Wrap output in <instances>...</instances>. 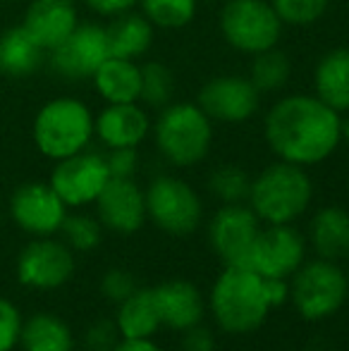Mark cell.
<instances>
[{
  "label": "cell",
  "mask_w": 349,
  "mask_h": 351,
  "mask_svg": "<svg viewBox=\"0 0 349 351\" xmlns=\"http://www.w3.org/2000/svg\"><path fill=\"white\" fill-rule=\"evenodd\" d=\"M263 136L278 160L318 165L342 143V115L316 93H289L265 112Z\"/></svg>",
  "instance_id": "obj_1"
},
{
  "label": "cell",
  "mask_w": 349,
  "mask_h": 351,
  "mask_svg": "<svg viewBox=\"0 0 349 351\" xmlns=\"http://www.w3.org/2000/svg\"><path fill=\"white\" fill-rule=\"evenodd\" d=\"M270 308L273 306L265 294V278L252 268L228 265L210 289V311L225 332H254L268 318Z\"/></svg>",
  "instance_id": "obj_2"
},
{
  "label": "cell",
  "mask_w": 349,
  "mask_h": 351,
  "mask_svg": "<svg viewBox=\"0 0 349 351\" xmlns=\"http://www.w3.org/2000/svg\"><path fill=\"white\" fill-rule=\"evenodd\" d=\"M313 184L306 167L278 160L252 180L249 206L268 225H289L311 206Z\"/></svg>",
  "instance_id": "obj_3"
},
{
  "label": "cell",
  "mask_w": 349,
  "mask_h": 351,
  "mask_svg": "<svg viewBox=\"0 0 349 351\" xmlns=\"http://www.w3.org/2000/svg\"><path fill=\"white\" fill-rule=\"evenodd\" d=\"M156 148L177 167L201 162L213 143V120L196 103H170L151 125Z\"/></svg>",
  "instance_id": "obj_4"
},
{
  "label": "cell",
  "mask_w": 349,
  "mask_h": 351,
  "mask_svg": "<svg viewBox=\"0 0 349 351\" xmlns=\"http://www.w3.org/2000/svg\"><path fill=\"white\" fill-rule=\"evenodd\" d=\"M32 134L43 156L62 160L88 148L93 139V112L80 98L58 96L38 108Z\"/></svg>",
  "instance_id": "obj_5"
},
{
  "label": "cell",
  "mask_w": 349,
  "mask_h": 351,
  "mask_svg": "<svg viewBox=\"0 0 349 351\" xmlns=\"http://www.w3.org/2000/svg\"><path fill=\"white\" fill-rule=\"evenodd\" d=\"M218 27L230 48L256 56L278 46L285 24L270 0H228L220 10Z\"/></svg>",
  "instance_id": "obj_6"
},
{
  "label": "cell",
  "mask_w": 349,
  "mask_h": 351,
  "mask_svg": "<svg viewBox=\"0 0 349 351\" xmlns=\"http://www.w3.org/2000/svg\"><path fill=\"white\" fill-rule=\"evenodd\" d=\"M289 287L299 315L306 320H326L345 304L349 280L333 261H311L297 270Z\"/></svg>",
  "instance_id": "obj_7"
},
{
  "label": "cell",
  "mask_w": 349,
  "mask_h": 351,
  "mask_svg": "<svg viewBox=\"0 0 349 351\" xmlns=\"http://www.w3.org/2000/svg\"><path fill=\"white\" fill-rule=\"evenodd\" d=\"M146 217L154 220L156 227L175 237H184L199 227L201 201L199 194L184 180L173 175H160L144 191Z\"/></svg>",
  "instance_id": "obj_8"
},
{
  "label": "cell",
  "mask_w": 349,
  "mask_h": 351,
  "mask_svg": "<svg viewBox=\"0 0 349 351\" xmlns=\"http://www.w3.org/2000/svg\"><path fill=\"white\" fill-rule=\"evenodd\" d=\"M196 106L213 122L242 125L256 115L261 106V93L244 74H218L199 88Z\"/></svg>",
  "instance_id": "obj_9"
},
{
  "label": "cell",
  "mask_w": 349,
  "mask_h": 351,
  "mask_svg": "<svg viewBox=\"0 0 349 351\" xmlns=\"http://www.w3.org/2000/svg\"><path fill=\"white\" fill-rule=\"evenodd\" d=\"M110 58L108 34L103 24L80 22L77 29L48 53L51 70L65 82H84Z\"/></svg>",
  "instance_id": "obj_10"
},
{
  "label": "cell",
  "mask_w": 349,
  "mask_h": 351,
  "mask_svg": "<svg viewBox=\"0 0 349 351\" xmlns=\"http://www.w3.org/2000/svg\"><path fill=\"white\" fill-rule=\"evenodd\" d=\"M261 232V220L244 204H225L208 225V241L223 258L225 268H249L254 241Z\"/></svg>",
  "instance_id": "obj_11"
},
{
  "label": "cell",
  "mask_w": 349,
  "mask_h": 351,
  "mask_svg": "<svg viewBox=\"0 0 349 351\" xmlns=\"http://www.w3.org/2000/svg\"><path fill=\"white\" fill-rule=\"evenodd\" d=\"M110 180V172L106 165V156L96 151H80L70 158L56 160L48 184L56 189V194L65 201L67 208L93 204L103 186Z\"/></svg>",
  "instance_id": "obj_12"
},
{
  "label": "cell",
  "mask_w": 349,
  "mask_h": 351,
  "mask_svg": "<svg viewBox=\"0 0 349 351\" xmlns=\"http://www.w3.org/2000/svg\"><path fill=\"white\" fill-rule=\"evenodd\" d=\"M306 244L292 225H268L254 241L249 268L261 278H292L304 265Z\"/></svg>",
  "instance_id": "obj_13"
},
{
  "label": "cell",
  "mask_w": 349,
  "mask_h": 351,
  "mask_svg": "<svg viewBox=\"0 0 349 351\" xmlns=\"http://www.w3.org/2000/svg\"><path fill=\"white\" fill-rule=\"evenodd\" d=\"M75 273V258L67 244L56 239L32 241L17 258V278L32 289H58Z\"/></svg>",
  "instance_id": "obj_14"
},
{
  "label": "cell",
  "mask_w": 349,
  "mask_h": 351,
  "mask_svg": "<svg viewBox=\"0 0 349 351\" xmlns=\"http://www.w3.org/2000/svg\"><path fill=\"white\" fill-rule=\"evenodd\" d=\"M10 215L24 232L36 237H51L60 232L67 206L46 182H27L17 186L10 199Z\"/></svg>",
  "instance_id": "obj_15"
},
{
  "label": "cell",
  "mask_w": 349,
  "mask_h": 351,
  "mask_svg": "<svg viewBox=\"0 0 349 351\" xmlns=\"http://www.w3.org/2000/svg\"><path fill=\"white\" fill-rule=\"evenodd\" d=\"M93 204L101 225L117 234H134L146 220V196L134 180L110 177Z\"/></svg>",
  "instance_id": "obj_16"
},
{
  "label": "cell",
  "mask_w": 349,
  "mask_h": 351,
  "mask_svg": "<svg viewBox=\"0 0 349 351\" xmlns=\"http://www.w3.org/2000/svg\"><path fill=\"white\" fill-rule=\"evenodd\" d=\"M151 117L141 103H106L93 115V136L106 148H136L151 134Z\"/></svg>",
  "instance_id": "obj_17"
},
{
  "label": "cell",
  "mask_w": 349,
  "mask_h": 351,
  "mask_svg": "<svg viewBox=\"0 0 349 351\" xmlns=\"http://www.w3.org/2000/svg\"><path fill=\"white\" fill-rule=\"evenodd\" d=\"M80 12L75 0H29L22 19V27L46 53L60 46L75 32Z\"/></svg>",
  "instance_id": "obj_18"
},
{
  "label": "cell",
  "mask_w": 349,
  "mask_h": 351,
  "mask_svg": "<svg viewBox=\"0 0 349 351\" xmlns=\"http://www.w3.org/2000/svg\"><path fill=\"white\" fill-rule=\"evenodd\" d=\"M154 299L158 306L160 323L170 330L184 332L204 318V296L186 280H168L154 287Z\"/></svg>",
  "instance_id": "obj_19"
},
{
  "label": "cell",
  "mask_w": 349,
  "mask_h": 351,
  "mask_svg": "<svg viewBox=\"0 0 349 351\" xmlns=\"http://www.w3.org/2000/svg\"><path fill=\"white\" fill-rule=\"evenodd\" d=\"M313 93L333 110L349 112V48L323 53L313 70Z\"/></svg>",
  "instance_id": "obj_20"
},
{
  "label": "cell",
  "mask_w": 349,
  "mask_h": 351,
  "mask_svg": "<svg viewBox=\"0 0 349 351\" xmlns=\"http://www.w3.org/2000/svg\"><path fill=\"white\" fill-rule=\"evenodd\" d=\"M91 82L106 103H139L141 65L136 60L110 56L93 72Z\"/></svg>",
  "instance_id": "obj_21"
},
{
  "label": "cell",
  "mask_w": 349,
  "mask_h": 351,
  "mask_svg": "<svg viewBox=\"0 0 349 351\" xmlns=\"http://www.w3.org/2000/svg\"><path fill=\"white\" fill-rule=\"evenodd\" d=\"M48 53L19 24L0 34V74L8 79H27L41 70Z\"/></svg>",
  "instance_id": "obj_22"
},
{
  "label": "cell",
  "mask_w": 349,
  "mask_h": 351,
  "mask_svg": "<svg viewBox=\"0 0 349 351\" xmlns=\"http://www.w3.org/2000/svg\"><path fill=\"white\" fill-rule=\"evenodd\" d=\"M108 34V48L110 56L115 58H127V60H139L141 56H146L154 43L156 27L144 17L141 12H122L117 17H112L106 24Z\"/></svg>",
  "instance_id": "obj_23"
},
{
  "label": "cell",
  "mask_w": 349,
  "mask_h": 351,
  "mask_svg": "<svg viewBox=\"0 0 349 351\" xmlns=\"http://www.w3.org/2000/svg\"><path fill=\"white\" fill-rule=\"evenodd\" d=\"M117 306L120 308H117L115 328L122 335V339H151L163 328L154 289H136Z\"/></svg>",
  "instance_id": "obj_24"
},
{
  "label": "cell",
  "mask_w": 349,
  "mask_h": 351,
  "mask_svg": "<svg viewBox=\"0 0 349 351\" xmlns=\"http://www.w3.org/2000/svg\"><path fill=\"white\" fill-rule=\"evenodd\" d=\"M311 241L318 256L340 261L349 256V213L340 206H326L313 215Z\"/></svg>",
  "instance_id": "obj_25"
},
{
  "label": "cell",
  "mask_w": 349,
  "mask_h": 351,
  "mask_svg": "<svg viewBox=\"0 0 349 351\" xmlns=\"http://www.w3.org/2000/svg\"><path fill=\"white\" fill-rule=\"evenodd\" d=\"M24 351H72L75 339L65 323L53 313H36L22 325L19 337Z\"/></svg>",
  "instance_id": "obj_26"
},
{
  "label": "cell",
  "mask_w": 349,
  "mask_h": 351,
  "mask_svg": "<svg viewBox=\"0 0 349 351\" xmlns=\"http://www.w3.org/2000/svg\"><path fill=\"white\" fill-rule=\"evenodd\" d=\"M249 79L258 88V93H278L287 86L289 77H292V62L285 51L278 46L261 51L252 56V65H249Z\"/></svg>",
  "instance_id": "obj_27"
},
{
  "label": "cell",
  "mask_w": 349,
  "mask_h": 351,
  "mask_svg": "<svg viewBox=\"0 0 349 351\" xmlns=\"http://www.w3.org/2000/svg\"><path fill=\"white\" fill-rule=\"evenodd\" d=\"M175 98V74L165 62L149 60L141 65V96L139 103L146 108L163 110Z\"/></svg>",
  "instance_id": "obj_28"
},
{
  "label": "cell",
  "mask_w": 349,
  "mask_h": 351,
  "mask_svg": "<svg viewBox=\"0 0 349 351\" xmlns=\"http://www.w3.org/2000/svg\"><path fill=\"white\" fill-rule=\"evenodd\" d=\"M208 191L218 201H223V206L244 204V201H249V191H252V177L239 165L228 162V165H220L210 172Z\"/></svg>",
  "instance_id": "obj_29"
},
{
  "label": "cell",
  "mask_w": 349,
  "mask_h": 351,
  "mask_svg": "<svg viewBox=\"0 0 349 351\" xmlns=\"http://www.w3.org/2000/svg\"><path fill=\"white\" fill-rule=\"evenodd\" d=\"M139 8L156 29H182L196 17V0H139Z\"/></svg>",
  "instance_id": "obj_30"
},
{
  "label": "cell",
  "mask_w": 349,
  "mask_h": 351,
  "mask_svg": "<svg viewBox=\"0 0 349 351\" xmlns=\"http://www.w3.org/2000/svg\"><path fill=\"white\" fill-rule=\"evenodd\" d=\"M60 232L70 249L91 251L101 244L103 225L98 217L84 215V213H75V215H65V220H62V225H60Z\"/></svg>",
  "instance_id": "obj_31"
},
{
  "label": "cell",
  "mask_w": 349,
  "mask_h": 351,
  "mask_svg": "<svg viewBox=\"0 0 349 351\" xmlns=\"http://www.w3.org/2000/svg\"><path fill=\"white\" fill-rule=\"evenodd\" d=\"M285 27H311L328 12L330 0H270Z\"/></svg>",
  "instance_id": "obj_32"
},
{
  "label": "cell",
  "mask_w": 349,
  "mask_h": 351,
  "mask_svg": "<svg viewBox=\"0 0 349 351\" xmlns=\"http://www.w3.org/2000/svg\"><path fill=\"white\" fill-rule=\"evenodd\" d=\"M22 315L12 301L0 296V351H12L22 337Z\"/></svg>",
  "instance_id": "obj_33"
},
{
  "label": "cell",
  "mask_w": 349,
  "mask_h": 351,
  "mask_svg": "<svg viewBox=\"0 0 349 351\" xmlns=\"http://www.w3.org/2000/svg\"><path fill=\"white\" fill-rule=\"evenodd\" d=\"M136 289H139V287H136V282H134V275L127 273V270H120V268L108 270L101 280V291L110 301H115V304H122V301H125L130 294H134Z\"/></svg>",
  "instance_id": "obj_34"
},
{
  "label": "cell",
  "mask_w": 349,
  "mask_h": 351,
  "mask_svg": "<svg viewBox=\"0 0 349 351\" xmlns=\"http://www.w3.org/2000/svg\"><path fill=\"white\" fill-rule=\"evenodd\" d=\"M106 165L115 180H134L136 165H139L136 148H108Z\"/></svg>",
  "instance_id": "obj_35"
},
{
  "label": "cell",
  "mask_w": 349,
  "mask_h": 351,
  "mask_svg": "<svg viewBox=\"0 0 349 351\" xmlns=\"http://www.w3.org/2000/svg\"><path fill=\"white\" fill-rule=\"evenodd\" d=\"M117 328L110 323H96L91 330H88V337H86V344L91 351H112L117 347Z\"/></svg>",
  "instance_id": "obj_36"
},
{
  "label": "cell",
  "mask_w": 349,
  "mask_h": 351,
  "mask_svg": "<svg viewBox=\"0 0 349 351\" xmlns=\"http://www.w3.org/2000/svg\"><path fill=\"white\" fill-rule=\"evenodd\" d=\"M84 3L91 12L98 14V17L112 19V17H117V14L134 10L136 5H139V0H84Z\"/></svg>",
  "instance_id": "obj_37"
},
{
  "label": "cell",
  "mask_w": 349,
  "mask_h": 351,
  "mask_svg": "<svg viewBox=\"0 0 349 351\" xmlns=\"http://www.w3.org/2000/svg\"><path fill=\"white\" fill-rule=\"evenodd\" d=\"M184 342H182L184 351H215V337L210 330L194 325V328L184 330Z\"/></svg>",
  "instance_id": "obj_38"
},
{
  "label": "cell",
  "mask_w": 349,
  "mask_h": 351,
  "mask_svg": "<svg viewBox=\"0 0 349 351\" xmlns=\"http://www.w3.org/2000/svg\"><path fill=\"white\" fill-rule=\"evenodd\" d=\"M289 282L282 280V278H265V294H268L270 299V306H282L285 301H287L289 296Z\"/></svg>",
  "instance_id": "obj_39"
},
{
  "label": "cell",
  "mask_w": 349,
  "mask_h": 351,
  "mask_svg": "<svg viewBox=\"0 0 349 351\" xmlns=\"http://www.w3.org/2000/svg\"><path fill=\"white\" fill-rule=\"evenodd\" d=\"M112 351H163L154 339H122Z\"/></svg>",
  "instance_id": "obj_40"
},
{
  "label": "cell",
  "mask_w": 349,
  "mask_h": 351,
  "mask_svg": "<svg viewBox=\"0 0 349 351\" xmlns=\"http://www.w3.org/2000/svg\"><path fill=\"white\" fill-rule=\"evenodd\" d=\"M342 141L349 146V112H347V117H342Z\"/></svg>",
  "instance_id": "obj_41"
},
{
  "label": "cell",
  "mask_w": 349,
  "mask_h": 351,
  "mask_svg": "<svg viewBox=\"0 0 349 351\" xmlns=\"http://www.w3.org/2000/svg\"><path fill=\"white\" fill-rule=\"evenodd\" d=\"M5 3H19V0H5Z\"/></svg>",
  "instance_id": "obj_42"
}]
</instances>
